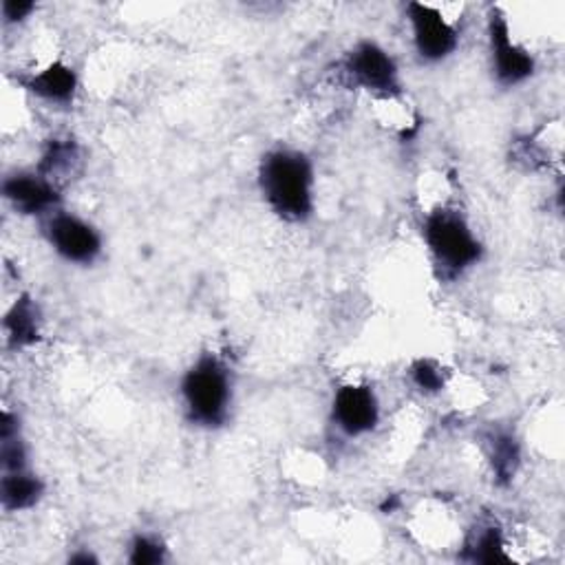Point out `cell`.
<instances>
[{"instance_id": "16", "label": "cell", "mask_w": 565, "mask_h": 565, "mask_svg": "<svg viewBox=\"0 0 565 565\" xmlns=\"http://www.w3.org/2000/svg\"><path fill=\"white\" fill-rule=\"evenodd\" d=\"M164 558H166V548L162 541H158L153 537H145V535L133 539L130 556H128V561L133 565H155V563H162Z\"/></svg>"}, {"instance_id": "4", "label": "cell", "mask_w": 565, "mask_h": 565, "mask_svg": "<svg viewBox=\"0 0 565 565\" xmlns=\"http://www.w3.org/2000/svg\"><path fill=\"white\" fill-rule=\"evenodd\" d=\"M344 74L367 91L380 96H395L400 93V78L398 66L393 58L376 42H361L353 47L344 58Z\"/></svg>"}, {"instance_id": "11", "label": "cell", "mask_w": 565, "mask_h": 565, "mask_svg": "<svg viewBox=\"0 0 565 565\" xmlns=\"http://www.w3.org/2000/svg\"><path fill=\"white\" fill-rule=\"evenodd\" d=\"M3 327L10 347L23 349L36 344L40 340V327H38V310L34 301L29 297H21L5 314Z\"/></svg>"}, {"instance_id": "7", "label": "cell", "mask_w": 565, "mask_h": 565, "mask_svg": "<svg viewBox=\"0 0 565 565\" xmlns=\"http://www.w3.org/2000/svg\"><path fill=\"white\" fill-rule=\"evenodd\" d=\"M53 250L68 263L89 265L102 252V239L98 230L76 215H55L47 226Z\"/></svg>"}, {"instance_id": "17", "label": "cell", "mask_w": 565, "mask_h": 565, "mask_svg": "<svg viewBox=\"0 0 565 565\" xmlns=\"http://www.w3.org/2000/svg\"><path fill=\"white\" fill-rule=\"evenodd\" d=\"M411 380L424 393H438L444 389V374L434 361H417L411 367Z\"/></svg>"}, {"instance_id": "5", "label": "cell", "mask_w": 565, "mask_h": 565, "mask_svg": "<svg viewBox=\"0 0 565 565\" xmlns=\"http://www.w3.org/2000/svg\"><path fill=\"white\" fill-rule=\"evenodd\" d=\"M488 38L492 51V68L498 80L506 87L519 85L535 74L532 55L513 42L508 23L500 10H490L488 16Z\"/></svg>"}, {"instance_id": "20", "label": "cell", "mask_w": 565, "mask_h": 565, "mask_svg": "<svg viewBox=\"0 0 565 565\" xmlns=\"http://www.w3.org/2000/svg\"><path fill=\"white\" fill-rule=\"evenodd\" d=\"M68 561H71V563H96L98 558H96V556H91V554H87V552H83V554L71 556Z\"/></svg>"}, {"instance_id": "19", "label": "cell", "mask_w": 565, "mask_h": 565, "mask_svg": "<svg viewBox=\"0 0 565 565\" xmlns=\"http://www.w3.org/2000/svg\"><path fill=\"white\" fill-rule=\"evenodd\" d=\"M34 10H36V5L27 3V0H5V3H3V16H5L8 23H21Z\"/></svg>"}, {"instance_id": "2", "label": "cell", "mask_w": 565, "mask_h": 565, "mask_svg": "<svg viewBox=\"0 0 565 565\" xmlns=\"http://www.w3.org/2000/svg\"><path fill=\"white\" fill-rule=\"evenodd\" d=\"M181 395L192 422L210 429L222 427L233 400L226 365L215 356H201L184 376Z\"/></svg>"}, {"instance_id": "15", "label": "cell", "mask_w": 565, "mask_h": 565, "mask_svg": "<svg viewBox=\"0 0 565 565\" xmlns=\"http://www.w3.org/2000/svg\"><path fill=\"white\" fill-rule=\"evenodd\" d=\"M74 160H76V147L71 145L68 139L66 141L53 139L49 149H47V153H45V158H42V162H40V175L49 179L58 171L68 168Z\"/></svg>"}, {"instance_id": "3", "label": "cell", "mask_w": 565, "mask_h": 565, "mask_svg": "<svg viewBox=\"0 0 565 565\" xmlns=\"http://www.w3.org/2000/svg\"><path fill=\"white\" fill-rule=\"evenodd\" d=\"M422 235L444 276H457L481 259V243L457 210L440 208L431 212Z\"/></svg>"}, {"instance_id": "14", "label": "cell", "mask_w": 565, "mask_h": 565, "mask_svg": "<svg viewBox=\"0 0 565 565\" xmlns=\"http://www.w3.org/2000/svg\"><path fill=\"white\" fill-rule=\"evenodd\" d=\"M473 561L479 563H502V561H511L504 548V537L500 532V528H486L477 535L475 543H473Z\"/></svg>"}, {"instance_id": "1", "label": "cell", "mask_w": 565, "mask_h": 565, "mask_svg": "<svg viewBox=\"0 0 565 565\" xmlns=\"http://www.w3.org/2000/svg\"><path fill=\"white\" fill-rule=\"evenodd\" d=\"M259 184L265 201L280 219L301 224L314 212V171L299 151H272L263 158Z\"/></svg>"}, {"instance_id": "12", "label": "cell", "mask_w": 565, "mask_h": 565, "mask_svg": "<svg viewBox=\"0 0 565 565\" xmlns=\"http://www.w3.org/2000/svg\"><path fill=\"white\" fill-rule=\"evenodd\" d=\"M42 481L25 470L8 473L3 477V484H0V500H3V508L10 513L36 506L42 500Z\"/></svg>"}, {"instance_id": "13", "label": "cell", "mask_w": 565, "mask_h": 565, "mask_svg": "<svg viewBox=\"0 0 565 565\" xmlns=\"http://www.w3.org/2000/svg\"><path fill=\"white\" fill-rule=\"evenodd\" d=\"M519 444L511 434H494L490 438V464L500 484H511L519 468Z\"/></svg>"}, {"instance_id": "10", "label": "cell", "mask_w": 565, "mask_h": 565, "mask_svg": "<svg viewBox=\"0 0 565 565\" xmlns=\"http://www.w3.org/2000/svg\"><path fill=\"white\" fill-rule=\"evenodd\" d=\"M23 85L42 100L68 102V100H74V96H76L78 76L71 66H66L62 62H53L45 71H40V74L25 80Z\"/></svg>"}, {"instance_id": "6", "label": "cell", "mask_w": 565, "mask_h": 565, "mask_svg": "<svg viewBox=\"0 0 565 565\" xmlns=\"http://www.w3.org/2000/svg\"><path fill=\"white\" fill-rule=\"evenodd\" d=\"M409 23L413 27V42L422 60L440 62L449 58L457 47V32L449 21L429 5L409 3L406 5Z\"/></svg>"}, {"instance_id": "9", "label": "cell", "mask_w": 565, "mask_h": 565, "mask_svg": "<svg viewBox=\"0 0 565 565\" xmlns=\"http://www.w3.org/2000/svg\"><path fill=\"white\" fill-rule=\"evenodd\" d=\"M3 194L23 215H42V212H49L60 201L51 179L34 173H18L8 177L3 181Z\"/></svg>"}, {"instance_id": "18", "label": "cell", "mask_w": 565, "mask_h": 565, "mask_svg": "<svg viewBox=\"0 0 565 565\" xmlns=\"http://www.w3.org/2000/svg\"><path fill=\"white\" fill-rule=\"evenodd\" d=\"M0 460H3L5 473L25 470V447L18 436L12 438H0Z\"/></svg>"}, {"instance_id": "8", "label": "cell", "mask_w": 565, "mask_h": 565, "mask_svg": "<svg viewBox=\"0 0 565 565\" xmlns=\"http://www.w3.org/2000/svg\"><path fill=\"white\" fill-rule=\"evenodd\" d=\"M331 415L342 434L351 438L365 436L378 424V398L367 385H344L334 395Z\"/></svg>"}]
</instances>
